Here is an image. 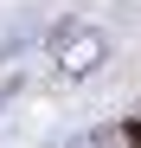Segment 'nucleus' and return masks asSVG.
<instances>
[{"instance_id":"1","label":"nucleus","mask_w":141,"mask_h":148,"mask_svg":"<svg viewBox=\"0 0 141 148\" xmlns=\"http://www.w3.org/2000/svg\"><path fill=\"white\" fill-rule=\"evenodd\" d=\"M122 135H128V148H141V116H128V122H122Z\"/></svg>"}]
</instances>
